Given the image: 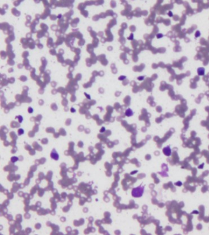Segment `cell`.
Masks as SVG:
<instances>
[{"label": "cell", "mask_w": 209, "mask_h": 235, "mask_svg": "<svg viewBox=\"0 0 209 235\" xmlns=\"http://www.w3.org/2000/svg\"><path fill=\"white\" fill-rule=\"evenodd\" d=\"M143 192H144L143 186H139L137 188H134L132 190V196L135 198H139L143 195Z\"/></svg>", "instance_id": "1"}, {"label": "cell", "mask_w": 209, "mask_h": 235, "mask_svg": "<svg viewBox=\"0 0 209 235\" xmlns=\"http://www.w3.org/2000/svg\"><path fill=\"white\" fill-rule=\"evenodd\" d=\"M162 152H163V153H164L165 155L167 156V157H169V156L171 155V153H172L171 149L170 148V147H169V146H167V147H164V148L162 149Z\"/></svg>", "instance_id": "2"}, {"label": "cell", "mask_w": 209, "mask_h": 235, "mask_svg": "<svg viewBox=\"0 0 209 235\" xmlns=\"http://www.w3.org/2000/svg\"><path fill=\"white\" fill-rule=\"evenodd\" d=\"M197 74H198V75L200 76H202L205 75V68H203V67H199V68H197Z\"/></svg>", "instance_id": "3"}, {"label": "cell", "mask_w": 209, "mask_h": 235, "mask_svg": "<svg viewBox=\"0 0 209 235\" xmlns=\"http://www.w3.org/2000/svg\"><path fill=\"white\" fill-rule=\"evenodd\" d=\"M51 157L52 158L55 159V160H57L58 159V158H59L58 154L57 153V152H56L55 150H53L52 151V152Z\"/></svg>", "instance_id": "4"}, {"label": "cell", "mask_w": 209, "mask_h": 235, "mask_svg": "<svg viewBox=\"0 0 209 235\" xmlns=\"http://www.w3.org/2000/svg\"><path fill=\"white\" fill-rule=\"evenodd\" d=\"M125 114H126V115L127 117L132 116L133 115V110H132L131 109H128L127 110H126V112H125Z\"/></svg>", "instance_id": "5"}, {"label": "cell", "mask_w": 209, "mask_h": 235, "mask_svg": "<svg viewBox=\"0 0 209 235\" xmlns=\"http://www.w3.org/2000/svg\"><path fill=\"white\" fill-rule=\"evenodd\" d=\"M200 35H201V33H200V31L197 30V31H196V33H195V38H197L200 37Z\"/></svg>", "instance_id": "6"}, {"label": "cell", "mask_w": 209, "mask_h": 235, "mask_svg": "<svg viewBox=\"0 0 209 235\" xmlns=\"http://www.w3.org/2000/svg\"><path fill=\"white\" fill-rule=\"evenodd\" d=\"M163 36H164V35H163L162 33H158V34H157V39H161L162 38H163Z\"/></svg>", "instance_id": "7"}, {"label": "cell", "mask_w": 209, "mask_h": 235, "mask_svg": "<svg viewBox=\"0 0 209 235\" xmlns=\"http://www.w3.org/2000/svg\"><path fill=\"white\" fill-rule=\"evenodd\" d=\"M167 15H168V16H169L170 17H173V13H172V11H169V12H168V13H167Z\"/></svg>", "instance_id": "8"}, {"label": "cell", "mask_w": 209, "mask_h": 235, "mask_svg": "<svg viewBox=\"0 0 209 235\" xmlns=\"http://www.w3.org/2000/svg\"><path fill=\"white\" fill-rule=\"evenodd\" d=\"M143 79H144V76H140L138 77V80L139 81H143Z\"/></svg>", "instance_id": "9"}, {"label": "cell", "mask_w": 209, "mask_h": 235, "mask_svg": "<svg viewBox=\"0 0 209 235\" xmlns=\"http://www.w3.org/2000/svg\"><path fill=\"white\" fill-rule=\"evenodd\" d=\"M33 111V110L32 108H31V107H29V109H28V112H29V113H32Z\"/></svg>", "instance_id": "10"}, {"label": "cell", "mask_w": 209, "mask_h": 235, "mask_svg": "<svg viewBox=\"0 0 209 235\" xmlns=\"http://www.w3.org/2000/svg\"><path fill=\"white\" fill-rule=\"evenodd\" d=\"M105 131V128H104V127H103V128H102V129H101V131H101V132H102V131Z\"/></svg>", "instance_id": "11"}, {"label": "cell", "mask_w": 209, "mask_h": 235, "mask_svg": "<svg viewBox=\"0 0 209 235\" xmlns=\"http://www.w3.org/2000/svg\"><path fill=\"white\" fill-rule=\"evenodd\" d=\"M75 111H76V110H75V109H74V110H73V109L72 108V109H71V112H75Z\"/></svg>", "instance_id": "12"}]
</instances>
